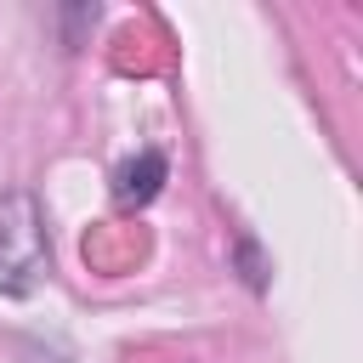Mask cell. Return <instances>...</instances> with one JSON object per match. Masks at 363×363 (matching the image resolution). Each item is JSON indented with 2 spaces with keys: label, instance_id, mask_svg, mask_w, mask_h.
Instances as JSON below:
<instances>
[{
  "label": "cell",
  "instance_id": "2",
  "mask_svg": "<svg viewBox=\"0 0 363 363\" xmlns=\"http://www.w3.org/2000/svg\"><path fill=\"white\" fill-rule=\"evenodd\" d=\"M164 182H170L164 153H159V147H142V153H130V159L113 170V204H119V210H142V204H153V199L164 193Z\"/></svg>",
  "mask_w": 363,
  "mask_h": 363
},
{
  "label": "cell",
  "instance_id": "3",
  "mask_svg": "<svg viewBox=\"0 0 363 363\" xmlns=\"http://www.w3.org/2000/svg\"><path fill=\"white\" fill-rule=\"evenodd\" d=\"M238 267H244V284L250 289H267V261H261L255 238H238Z\"/></svg>",
  "mask_w": 363,
  "mask_h": 363
},
{
  "label": "cell",
  "instance_id": "1",
  "mask_svg": "<svg viewBox=\"0 0 363 363\" xmlns=\"http://www.w3.org/2000/svg\"><path fill=\"white\" fill-rule=\"evenodd\" d=\"M45 267H51V244H45L40 199L28 187L0 193V295L6 301L34 295L45 284Z\"/></svg>",
  "mask_w": 363,
  "mask_h": 363
}]
</instances>
